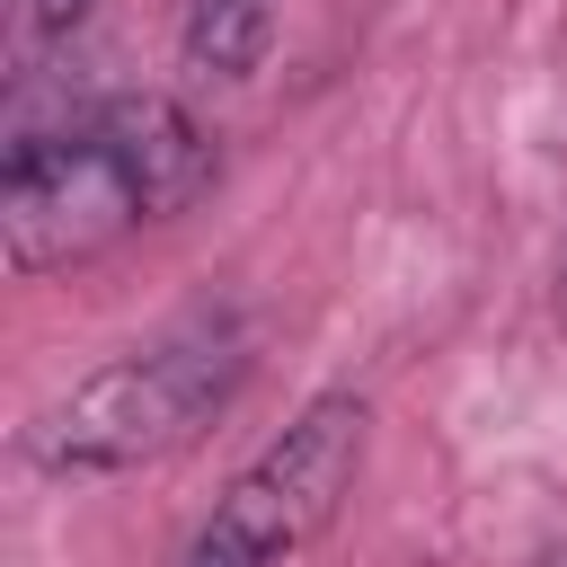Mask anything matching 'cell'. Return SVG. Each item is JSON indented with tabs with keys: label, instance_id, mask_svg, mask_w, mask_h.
Here are the masks:
<instances>
[{
	"label": "cell",
	"instance_id": "6da1fadb",
	"mask_svg": "<svg viewBox=\"0 0 567 567\" xmlns=\"http://www.w3.org/2000/svg\"><path fill=\"white\" fill-rule=\"evenodd\" d=\"M257 363V337L239 310H195L177 319L168 337L97 363L89 381H71L53 408H35L27 425V461L44 478H115V470H142L177 443H195L248 381Z\"/></svg>",
	"mask_w": 567,
	"mask_h": 567
},
{
	"label": "cell",
	"instance_id": "7a4b0ae2",
	"mask_svg": "<svg viewBox=\"0 0 567 567\" xmlns=\"http://www.w3.org/2000/svg\"><path fill=\"white\" fill-rule=\"evenodd\" d=\"M159 221L124 133L106 124V106H89L62 133H18L0 159V239L18 275H53L80 266L97 248H115L124 230Z\"/></svg>",
	"mask_w": 567,
	"mask_h": 567
},
{
	"label": "cell",
	"instance_id": "3957f363",
	"mask_svg": "<svg viewBox=\"0 0 567 567\" xmlns=\"http://www.w3.org/2000/svg\"><path fill=\"white\" fill-rule=\"evenodd\" d=\"M363 399L354 390H319L239 478L230 496L213 505V523L186 540L177 567H284L301 540L328 532V514L346 505L354 487V461H363Z\"/></svg>",
	"mask_w": 567,
	"mask_h": 567
},
{
	"label": "cell",
	"instance_id": "277c9868",
	"mask_svg": "<svg viewBox=\"0 0 567 567\" xmlns=\"http://www.w3.org/2000/svg\"><path fill=\"white\" fill-rule=\"evenodd\" d=\"M266 44H275V0H186L177 9V53L213 89L248 80L266 62Z\"/></svg>",
	"mask_w": 567,
	"mask_h": 567
},
{
	"label": "cell",
	"instance_id": "5b68a950",
	"mask_svg": "<svg viewBox=\"0 0 567 567\" xmlns=\"http://www.w3.org/2000/svg\"><path fill=\"white\" fill-rule=\"evenodd\" d=\"M27 9H35V27H44V35H62V27H80L97 0H27Z\"/></svg>",
	"mask_w": 567,
	"mask_h": 567
},
{
	"label": "cell",
	"instance_id": "8992f818",
	"mask_svg": "<svg viewBox=\"0 0 567 567\" xmlns=\"http://www.w3.org/2000/svg\"><path fill=\"white\" fill-rule=\"evenodd\" d=\"M540 567H567V549H549V558H540Z\"/></svg>",
	"mask_w": 567,
	"mask_h": 567
},
{
	"label": "cell",
	"instance_id": "52a82bcc",
	"mask_svg": "<svg viewBox=\"0 0 567 567\" xmlns=\"http://www.w3.org/2000/svg\"><path fill=\"white\" fill-rule=\"evenodd\" d=\"M558 310H567V266H558Z\"/></svg>",
	"mask_w": 567,
	"mask_h": 567
}]
</instances>
